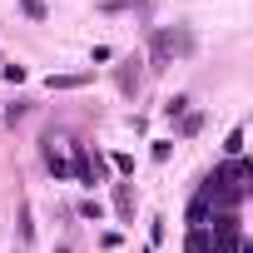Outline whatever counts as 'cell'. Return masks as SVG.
<instances>
[{
    "mask_svg": "<svg viewBox=\"0 0 253 253\" xmlns=\"http://www.w3.org/2000/svg\"><path fill=\"white\" fill-rule=\"evenodd\" d=\"M228 159H243V129H228V144H223Z\"/></svg>",
    "mask_w": 253,
    "mask_h": 253,
    "instance_id": "8",
    "label": "cell"
},
{
    "mask_svg": "<svg viewBox=\"0 0 253 253\" xmlns=\"http://www.w3.org/2000/svg\"><path fill=\"white\" fill-rule=\"evenodd\" d=\"M114 213H119L124 223H134V189H129V184H114Z\"/></svg>",
    "mask_w": 253,
    "mask_h": 253,
    "instance_id": "4",
    "label": "cell"
},
{
    "mask_svg": "<svg viewBox=\"0 0 253 253\" xmlns=\"http://www.w3.org/2000/svg\"><path fill=\"white\" fill-rule=\"evenodd\" d=\"M189 50H194V35H189V30H154V40H149L154 70H164L174 55H189Z\"/></svg>",
    "mask_w": 253,
    "mask_h": 253,
    "instance_id": "1",
    "label": "cell"
},
{
    "mask_svg": "<svg viewBox=\"0 0 253 253\" xmlns=\"http://www.w3.org/2000/svg\"><path fill=\"white\" fill-rule=\"evenodd\" d=\"M89 84V75H50V89H80Z\"/></svg>",
    "mask_w": 253,
    "mask_h": 253,
    "instance_id": "6",
    "label": "cell"
},
{
    "mask_svg": "<svg viewBox=\"0 0 253 253\" xmlns=\"http://www.w3.org/2000/svg\"><path fill=\"white\" fill-rule=\"evenodd\" d=\"M45 164H50L55 179H70V159H65V144H60L55 134H45Z\"/></svg>",
    "mask_w": 253,
    "mask_h": 253,
    "instance_id": "3",
    "label": "cell"
},
{
    "mask_svg": "<svg viewBox=\"0 0 253 253\" xmlns=\"http://www.w3.org/2000/svg\"><path fill=\"white\" fill-rule=\"evenodd\" d=\"M80 213H84V218H94V223H99V218H104V204H99V199H84V204H80Z\"/></svg>",
    "mask_w": 253,
    "mask_h": 253,
    "instance_id": "10",
    "label": "cell"
},
{
    "mask_svg": "<svg viewBox=\"0 0 253 253\" xmlns=\"http://www.w3.org/2000/svg\"><path fill=\"white\" fill-rule=\"evenodd\" d=\"M55 253H70V248H55Z\"/></svg>",
    "mask_w": 253,
    "mask_h": 253,
    "instance_id": "14",
    "label": "cell"
},
{
    "mask_svg": "<svg viewBox=\"0 0 253 253\" xmlns=\"http://www.w3.org/2000/svg\"><path fill=\"white\" fill-rule=\"evenodd\" d=\"M184 104H189V94H174V99H169V104H164V114H169V119H174V114H184Z\"/></svg>",
    "mask_w": 253,
    "mask_h": 253,
    "instance_id": "12",
    "label": "cell"
},
{
    "mask_svg": "<svg viewBox=\"0 0 253 253\" xmlns=\"http://www.w3.org/2000/svg\"><path fill=\"white\" fill-rule=\"evenodd\" d=\"M0 75H5L10 84H20V80H25V65H5V70H0Z\"/></svg>",
    "mask_w": 253,
    "mask_h": 253,
    "instance_id": "13",
    "label": "cell"
},
{
    "mask_svg": "<svg viewBox=\"0 0 253 253\" xmlns=\"http://www.w3.org/2000/svg\"><path fill=\"white\" fill-rule=\"evenodd\" d=\"M20 10H25L30 20H50V5H45V0H20Z\"/></svg>",
    "mask_w": 253,
    "mask_h": 253,
    "instance_id": "7",
    "label": "cell"
},
{
    "mask_svg": "<svg viewBox=\"0 0 253 253\" xmlns=\"http://www.w3.org/2000/svg\"><path fill=\"white\" fill-rule=\"evenodd\" d=\"M184 248H189V253H213V233H209L204 223H194V228H189V243H184Z\"/></svg>",
    "mask_w": 253,
    "mask_h": 253,
    "instance_id": "5",
    "label": "cell"
},
{
    "mask_svg": "<svg viewBox=\"0 0 253 253\" xmlns=\"http://www.w3.org/2000/svg\"><path fill=\"white\" fill-rule=\"evenodd\" d=\"M70 149H75L70 174H75L80 184H89V189H94V184H104V159H99V154H89V144H70Z\"/></svg>",
    "mask_w": 253,
    "mask_h": 253,
    "instance_id": "2",
    "label": "cell"
},
{
    "mask_svg": "<svg viewBox=\"0 0 253 253\" xmlns=\"http://www.w3.org/2000/svg\"><path fill=\"white\" fill-rule=\"evenodd\" d=\"M30 238H35V223H30V204H25L20 209V243H30Z\"/></svg>",
    "mask_w": 253,
    "mask_h": 253,
    "instance_id": "11",
    "label": "cell"
},
{
    "mask_svg": "<svg viewBox=\"0 0 253 253\" xmlns=\"http://www.w3.org/2000/svg\"><path fill=\"white\" fill-rule=\"evenodd\" d=\"M15 119H25V99H15V104L0 109V124H15Z\"/></svg>",
    "mask_w": 253,
    "mask_h": 253,
    "instance_id": "9",
    "label": "cell"
}]
</instances>
